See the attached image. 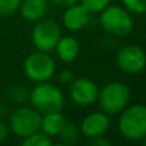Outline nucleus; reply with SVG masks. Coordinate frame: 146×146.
<instances>
[{
  "label": "nucleus",
  "instance_id": "20",
  "mask_svg": "<svg viewBox=\"0 0 146 146\" xmlns=\"http://www.w3.org/2000/svg\"><path fill=\"white\" fill-rule=\"evenodd\" d=\"M9 91H10V94L8 95V98L12 101H15V103H23V101L28 98L27 91L22 87H17V86H15V87L10 88Z\"/></svg>",
  "mask_w": 146,
  "mask_h": 146
},
{
  "label": "nucleus",
  "instance_id": "11",
  "mask_svg": "<svg viewBox=\"0 0 146 146\" xmlns=\"http://www.w3.org/2000/svg\"><path fill=\"white\" fill-rule=\"evenodd\" d=\"M88 18H90V12L82 4L74 3V4L66 8L62 21H63V25L67 30L80 31L87 25Z\"/></svg>",
  "mask_w": 146,
  "mask_h": 146
},
{
  "label": "nucleus",
  "instance_id": "23",
  "mask_svg": "<svg viewBox=\"0 0 146 146\" xmlns=\"http://www.w3.org/2000/svg\"><path fill=\"white\" fill-rule=\"evenodd\" d=\"M8 135H9L8 126L4 122H0V142H4L8 139Z\"/></svg>",
  "mask_w": 146,
  "mask_h": 146
},
{
  "label": "nucleus",
  "instance_id": "12",
  "mask_svg": "<svg viewBox=\"0 0 146 146\" xmlns=\"http://www.w3.org/2000/svg\"><path fill=\"white\" fill-rule=\"evenodd\" d=\"M18 9L21 12V15L26 21L37 22L45 15L48 10V1L46 0H22Z\"/></svg>",
  "mask_w": 146,
  "mask_h": 146
},
{
  "label": "nucleus",
  "instance_id": "3",
  "mask_svg": "<svg viewBox=\"0 0 146 146\" xmlns=\"http://www.w3.org/2000/svg\"><path fill=\"white\" fill-rule=\"evenodd\" d=\"M131 91L123 82H109L99 90L98 100L101 110L106 114H118L128 105Z\"/></svg>",
  "mask_w": 146,
  "mask_h": 146
},
{
  "label": "nucleus",
  "instance_id": "5",
  "mask_svg": "<svg viewBox=\"0 0 146 146\" xmlns=\"http://www.w3.org/2000/svg\"><path fill=\"white\" fill-rule=\"evenodd\" d=\"M10 131L15 136L25 139L41 128V113L28 106L17 108L9 118Z\"/></svg>",
  "mask_w": 146,
  "mask_h": 146
},
{
  "label": "nucleus",
  "instance_id": "15",
  "mask_svg": "<svg viewBox=\"0 0 146 146\" xmlns=\"http://www.w3.org/2000/svg\"><path fill=\"white\" fill-rule=\"evenodd\" d=\"M78 135H80V132H78L76 124L72 123V122H66L58 136L62 140V144L73 145L78 140Z\"/></svg>",
  "mask_w": 146,
  "mask_h": 146
},
{
  "label": "nucleus",
  "instance_id": "19",
  "mask_svg": "<svg viewBox=\"0 0 146 146\" xmlns=\"http://www.w3.org/2000/svg\"><path fill=\"white\" fill-rule=\"evenodd\" d=\"M110 0H81V4L90 13H100L105 7H108Z\"/></svg>",
  "mask_w": 146,
  "mask_h": 146
},
{
  "label": "nucleus",
  "instance_id": "2",
  "mask_svg": "<svg viewBox=\"0 0 146 146\" xmlns=\"http://www.w3.org/2000/svg\"><path fill=\"white\" fill-rule=\"evenodd\" d=\"M28 99L33 109L41 114L62 110L64 96L56 85L48 82H38L28 94Z\"/></svg>",
  "mask_w": 146,
  "mask_h": 146
},
{
  "label": "nucleus",
  "instance_id": "10",
  "mask_svg": "<svg viewBox=\"0 0 146 146\" xmlns=\"http://www.w3.org/2000/svg\"><path fill=\"white\" fill-rule=\"evenodd\" d=\"M110 126V119L106 113H91L81 123V133L86 139L104 136Z\"/></svg>",
  "mask_w": 146,
  "mask_h": 146
},
{
  "label": "nucleus",
  "instance_id": "16",
  "mask_svg": "<svg viewBox=\"0 0 146 146\" xmlns=\"http://www.w3.org/2000/svg\"><path fill=\"white\" fill-rule=\"evenodd\" d=\"M51 144H53V141H51L50 136L40 131L25 137L22 141L23 146H50Z\"/></svg>",
  "mask_w": 146,
  "mask_h": 146
},
{
  "label": "nucleus",
  "instance_id": "22",
  "mask_svg": "<svg viewBox=\"0 0 146 146\" xmlns=\"http://www.w3.org/2000/svg\"><path fill=\"white\" fill-rule=\"evenodd\" d=\"M73 80H74V76H73L71 71H63L59 74V81L62 83H64V85H69Z\"/></svg>",
  "mask_w": 146,
  "mask_h": 146
},
{
  "label": "nucleus",
  "instance_id": "21",
  "mask_svg": "<svg viewBox=\"0 0 146 146\" xmlns=\"http://www.w3.org/2000/svg\"><path fill=\"white\" fill-rule=\"evenodd\" d=\"M87 144L98 145V146H109L110 141L104 139V136H98V137H92V139H87Z\"/></svg>",
  "mask_w": 146,
  "mask_h": 146
},
{
  "label": "nucleus",
  "instance_id": "24",
  "mask_svg": "<svg viewBox=\"0 0 146 146\" xmlns=\"http://www.w3.org/2000/svg\"><path fill=\"white\" fill-rule=\"evenodd\" d=\"M51 3H54V4L59 5V7H69V5L74 4V3H77V0H50Z\"/></svg>",
  "mask_w": 146,
  "mask_h": 146
},
{
  "label": "nucleus",
  "instance_id": "6",
  "mask_svg": "<svg viewBox=\"0 0 146 146\" xmlns=\"http://www.w3.org/2000/svg\"><path fill=\"white\" fill-rule=\"evenodd\" d=\"M23 72L26 77L33 82H45L53 77L55 72V63L49 54L37 50L26 58L23 63Z\"/></svg>",
  "mask_w": 146,
  "mask_h": 146
},
{
  "label": "nucleus",
  "instance_id": "18",
  "mask_svg": "<svg viewBox=\"0 0 146 146\" xmlns=\"http://www.w3.org/2000/svg\"><path fill=\"white\" fill-rule=\"evenodd\" d=\"M126 10L133 14H144L146 13V0H122Z\"/></svg>",
  "mask_w": 146,
  "mask_h": 146
},
{
  "label": "nucleus",
  "instance_id": "14",
  "mask_svg": "<svg viewBox=\"0 0 146 146\" xmlns=\"http://www.w3.org/2000/svg\"><path fill=\"white\" fill-rule=\"evenodd\" d=\"M66 122H67L66 118L60 113V110L45 113L41 115V128L40 129L50 137L58 136Z\"/></svg>",
  "mask_w": 146,
  "mask_h": 146
},
{
  "label": "nucleus",
  "instance_id": "13",
  "mask_svg": "<svg viewBox=\"0 0 146 146\" xmlns=\"http://www.w3.org/2000/svg\"><path fill=\"white\" fill-rule=\"evenodd\" d=\"M54 49L58 58L64 63H71L80 54V44L72 36H64V37L60 36Z\"/></svg>",
  "mask_w": 146,
  "mask_h": 146
},
{
  "label": "nucleus",
  "instance_id": "17",
  "mask_svg": "<svg viewBox=\"0 0 146 146\" xmlns=\"http://www.w3.org/2000/svg\"><path fill=\"white\" fill-rule=\"evenodd\" d=\"M22 0H0V17H10L18 10Z\"/></svg>",
  "mask_w": 146,
  "mask_h": 146
},
{
  "label": "nucleus",
  "instance_id": "7",
  "mask_svg": "<svg viewBox=\"0 0 146 146\" xmlns=\"http://www.w3.org/2000/svg\"><path fill=\"white\" fill-rule=\"evenodd\" d=\"M31 38L36 50L48 53L55 48L60 38V27L54 19L41 18L33 26Z\"/></svg>",
  "mask_w": 146,
  "mask_h": 146
},
{
  "label": "nucleus",
  "instance_id": "9",
  "mask_svg": "<svg viewBox=\"0 0 146 146\" xmlns=\"http://www.w3.org/2000/svg\"><path fill=\"white\" fill-rule=\"evenodd\" d=\"M98 85L88 78H77L69 83V96L73 103L80 106L94 104L98 100Z\"/></svg>",
  "mask_w": 146,
  "mask_h": 146
},
{
  "label": "nucleus",
  "instance_id": "8",
  "mask_svg": "<svg viewBox=\"0 0 146 146\" xmlns=\"http://www.w3.org/2000/svg\"><path fill=\"white\" fill-rule=\"evenodd\" d=\"M117 64L123 72L137 74L146 67V54L140 46L126 45L117 53Z\"/></svg>",
  "mask_w": 146,
  "mask_h": 146
},
{
  "label": "nucleus",
  "instance_id": "4",
  "mask_svg": "<svg viewBox=\"0 0 146 146\" xmlns=\"http://www.w3.org/2000/svg\"><path fill=\"white\" fill-rule=\"evenodd\" d=\"M100 26L105 32L117 37L129 35L133 28V21L128 10L117 5H108L100 12Z\"/></svg>",
  "mask_w": 146,
  "mask_h": 146
},
{
  "label": "nucleus",
  "instance_id": "25",
  "mask_svg": "<svg viewBox=\"0 0 146 146\" xmlns=\"http://www.w3.org/2000/svg\"><path fill=\"white\" fill-rule=\"evenodd\" d=\"M142 141H144V144L146 145V137H145V139H144V140H142Z\"/></svg>",
  "mask_w": 146,
  "mask_h": 146
},
{
  "label": "nucleus",
  "instance_id": "1",
  "mask_svg": "<svg viewBox=\"0 0 146 146\" xmlns=\"http://www.w3.org/2000/svg\"><path fill=\"white\" fill-rule=\"evenodd\" d=\"M118 129L129 141H142L146 137V105L133 104L126 106L119 115Z\"/></svg>",
  "mask_w": 146,
  "mask_h": 146
}]
</instances>
